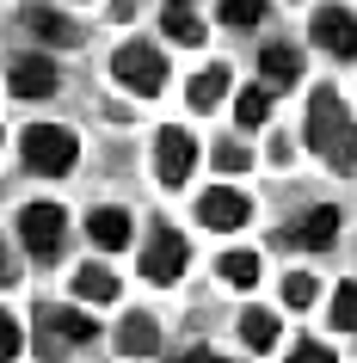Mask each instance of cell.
Instances as JSON below:
<instances>
[{
	"label": "cell",
	"mask_w": 357,
	"mask_h": 363,
	"mask_svg": "<svg viewBox=\"0 0 357 363\" xmlns=\"http://www.w3.org/2000/svg\"><path fill=\"white\" fill-rule=\"evenodd\" d=\"M259 62H265V86H296L302 80V56L290 50V43H271Z\"/></svg>",
	"instance_id": "cell-15"
},
{
	"label": "cell",
	"mask_w": 357,
	"mask_h": 363,
	"mask_svg": "<svg viewBox=\"0 0 357 363\" xmlns=\"http://www.w3.org/2000/svg\"><path fill=\"white\" fill-rule=\"evenodd\" d=\"M117 351H123V357H154V351H160V326H154L148 314H130V320L117 326Z\"/></svg>",
	"instance_id": "cell-12"
},
{
	"label": "cell",
	"mask_w": 357,
	"mask_h": 363,
	"mask_svg": "<svg viewBox=\"0 0 357 363\" xmlns=\"http://www.w3.org/2000/svg\"><path fill=\"white\" fill-rule=\"evenodd\" d=\"M0 284H19V265L6 259V247H0Z\"/></svg>",
	"instance_id": "cell-28"
},
{
	"label": "cell",
	"mask_w": 357,
	"mask_h": 363,
	"mask_svg": "<svg viewBox=\"0 0 357 363\" xmlns=\"http://www.w3.org/2000/svg\"><path fill=\"white\" fill-rule=\"evenodd\" d=\"M75 296H80V302H111V296H117V277L105 265H80L75 271Z\"/></svg>",
	"instance_id": "cell-16"
},
{
	"label": "cell",
	"mask_w": 357,
	"mask_h": 363,
	"mask_svg": "<svg viewBox=\"0 0 357 363\" xmlns=\"http://www.w3.org/2000/svg\"><path fill=\"white\" fill-rule=\"evenodd\" d=\"M326 320H333L339 333H357V284H339V289H333V308H326Z\"/></svg>",
	"instance_id": "cell-22"
},
{
	"label": "cell",
	"mask_w": 357,
	"mask_h": 363,
	"mask_svg": "<svg viewBox=\"0 0 357 363\" xmlns=\"http://www.w3.org/2000/svg\"><path fill=\"white\" fill-rule=\"evenodd\" d=\"M314 43L326 50V56L351 62L357 56V19L345 13V6H320V13H314Z\"/></svg>",
	"instance_id": "cell-7"
},
{
	"label": "cell",
	"mask_w": 357,
	"mask_h": 363,
	"mask_svg": "<svg viewBox=\"0 0 357 363\" xmlns=\"http://www.w3.org/2000/svg\"><path fill=\"white\" fill-rule=\"evenodd\" d=\"M222 19L246 31V25H259V19H265V0H222Z\"/></svg>",
	"instance_id": "cell-24"
},
{
	"label": "cell",
	"mask_w": 357,
	"mask_h": 363,
	"mask_svg": "<svg viewBox=\"0 0 357 363\" xmlns=\"http://www.w3.org/2000/svg\"><path fill=\"white\" fill-rule=\"evenodd\" d=\"M290 363H339L333 351H326V345H314V339H302L296 351H290Z\"/></svg>",
	"instance_id": "cell-27"
},
{
	"label": "cell",
	"mask_w": 357,
	"mask_h": 363,
	"mask_svg": "<svg viewBox=\"0 0 357 363\" xmlns=\"http://www.w3.org/2000/svg\"><path fill=\"white\" fill-rule=\"evenodd\" d=\"M25 25H31V31H38L43 43H80V31H75V25H68V19H56V13H43V6H38V13H31Z\"/></svg>",
	"instance_id": "cell-21"
},
{
	"label": "cell",
	"mask_w": 357,
	"mask_h": 363,
	"mask_svg": "<svg viewBox=\"0 0 357 363\" xmlns=\"http://www.w3.org/2000/svg\"><path fill=\"white\" fill-rule=\"evenodd\" d=\"M246 160H253V154H246L241 142H222V148H216V167H222V172H241Z\"/></svg>",
	"instance_id": "cell-26"
},
{
	"label": "cell",
	"mask_w": 357,
	"mask_h": 363,
	"mask_svg": "<svg viewBox=\"0 0 357 363\" xmlns=\"http://www.w3.org/2000/svg\"><path fill=\"white\" fill-rule=\"evenodd\" d=\"M197 216H204V228H241V222H246V216H253V203H246V197L241 191H204V210H197Z\"/></svg>",
	"instance_id": "cell-10"
},
{
	"label": "cell",
	"mask_w": 357,
	"mask_h": 363,
	"mask_svg": "<svg viewBox=\"0 0 357 363\" xmlns=\"http://www.w3.org/2000/svg\"><path fill=\"white\" fill-rule=\"evenodd\" d=\"M75 160H80V142L62 130V123H31V130H25V167H31V172L62 179Z\"/></svg>",
	"instance_id": "cell-2"
},
{
	"label": "cell",
	"mask_w": 357,
	"mask_h": 363,
	"mask_svg": "<svg viewBox=\"0 0 357 363\" xmlns=\"http://www.w3.org/2000/svg\"><path fill=\"white\" fill-rule=\"evenodd\" d=\"M314 296H320V284L308 271H290V277H283V308H308Z\"/></svg>",
	"instance_id": "cell-23"
},
{
	"label": "cell",
	"mask_w": 357,
	"mask_h": 363,
	"mask_svg": "<svg viewBox=\"0 0 357 363\" xmlns=\"http://www.w3.org/2000/svg\"><path fill=\"white\" fill-rule=\"evenodd\" d=\"M308 148H314L326 167H339V172L357 167V117L345 111V99H339L333 86H320L314 105H308Z\"/></svg>",
	"instance_id": "cell-1"
},
{
	"label": "cell",
	"mask_w": 357,
	"mask_h": 363,
	"mask_svg": "<svg viewBox=\"0 0 357 363\" xmlns=\"http://www.w3.org/2000/svg\"><path fill=\"white\" fill-rule=\"evenodd\" d=\"M62 228H68L62 203H25V210H19V240H25L31 252H38V259H56Z\"/></svg>",
	"instance_id": "cell-5"
},
{
	"label": "cell",
	"mask_w": 357,
	"mask_h": 363,
	"mask_svg": "<svg viewBox=\"0 0 357 363\" xmlns=\"http://www.w3.org/2000/svg\"><path fill=\"white\" fill-rule=\"evenodd\" d=\"M179 363H222V357H216V351H185Z\"/></svg>",
	"instance_id": "cell-29"
},
{
	"label": "cell",
	"mask_w": 357,
	"mask_h": 363,
	"mask_svg": "<svg viewBox=\"0 0 357 363\" xmlns=\"http://www.w3.org/2000/svg\"><path fill=\"white\" fill-rule=\"evenodd\" d=\"M0 363H19V320L0 314Z\"/></svg>",
	"instance_id": "cell-25"
},
{
	"label": "cell",
	"mask_w": 357,
	"mask_h": 363,
	"mask_svg": "<svg viewBox=\"0 0 357 363\" xmlns=\"http://www.w3.org/2000/svg\"><path fill=\"white\" fill-rule=\"evenodd\" d=\"M222 284H234V289H253L259 284V252H222Z\"/></svg>",
	"instance_id": "cell-19"
},
{
	"label": "cell",
	"mask_w": 357,
	"mask_h": 363,
	"mask_svg": "<svg viewBox=\"0 0 357 363\" xmlns=\"http://www.w3.org/2000/svg\"><path fill=\"white\" fill-rule=\"evenodd\" d=\"M154 160H160V185H185L191 167H197V142H191V130L167 123V130L154 135Z\"/></svg>",
	"instance_id": "cell-6"
},
{
	"label": "cell",
	"mask_w": 357,
	"mask_h": 363,
	"mask_svg": "<svg viewBox=\"0 0 357 363\" xmlns=\"http://www.w3.org/2000/svg\"><path fill=\"white\" fill-rule=\"evenodd\" d=\"M160 19H167V38H172V43H191V50L204 43V19L191 13V0H167V13H160Z\"/></svg>",
	"instance_id": "cell-14"
},
{
	"label": "cell",
	"mask_w": 357,
	"mask_h": 363,
	"mask_svg": "<svg viewBox=\"0 0 357 363\" xmlns=\"http://www.w3.org/2000/svg\"><path fill=\"white\" fill-rule=\"evenodd\" d=\"M111 74L123 80L130 93L148 99V93H160V86H167V62H160V50H154V43L130 38V43H123V50L111 56Z\"/></svg>",
	"instance_id": "cell-3"
},
{
	"label": "cell",
	"mask_w": 357,
	"mask_h": 363,
	"mask_svg": "<svg viewBox=\"0 0 357 363\" xmlns=\"http://www.w3.org/2000/svg\"><path fill=\"white\" fill-rule=\"evenodd\" d=\"M185 259H191L185 234H179V228H154V240L142 247V277H148V284H179Z\"/></svg>",
	"instance_id": "cell-4"
},
{
	"label": "cell",
	"mask_w": 357,
	"mask_h": 363,
	"mask_svg": "<svg viewBox=\"0 0 357 363\" xmlns=\"http://www.w3.org/2000/svg\"><path fill=\"white\" fill-rule=\"evenodd\" d=\"M43 333L62 345H93L99 339V320L93 314H80V308H43Z\"/></svg>",
	"instance_id": "cell-9"
},
{
	"label": "cell",
	"mask_w": 357,
	"mask_h": 363,
	"mask_svg": "<svg viewBox=\"0 0 357 363\" xmlns=\"http://www.w3.org/2000/svg\"><path fill=\"white\" fill-rule=\"evenodd\" d=\"M13 93H19V99H50V93H56V68H50L43 56L13 62Z\"/></svg>",
	"instance_id": "cell-11"
},
{
	"label": "cell",
	"mask_w": 357,
	"mask_h": 363,
	"mask_svg": "<svg viewBox=\"0 0 357 363\" xmlns=\"http://www.w3.org/2000/svg\"><path fill=\"white\" fill-rule=\"evenodd\" d=\"M339 240V210H308L302 222H283V247H302V252H326Z\"/></svg>",
	"instance_id": "cell-8"
},
{
	"label": "cell",
	"mask_w": 357,
	"mask_h": 363,
	"mask_svg": "<svg viewBox=\"0 0 357 363\" xmlns=\"http://www.w3.org/2000/svg\"><path fill=\"white\" fill-rule=\"evenodd\" d=\"M241 333H246L253 351H271V345H278V314H271V308H246V314H241Z\"/></svg>",
	"instance_id": "cell-18"
},
{
	"label": "cell",
	"mask_w": 357,
	"mask_h": 363,
	"mask_svg": "<svg viewBox=\"0 0 357 363\" xmlns=\"http://www.w3.org/2000/svg\"><path fill=\"white\" fill-rule=\"evenodd\" d=\"M87 234H93V247L123 252V247H130V216H123V210H93V216H87Z\"/></svg>",
	"instance_id": "cell-13"
},
{
	"label": "cell",
	"mask_w": 357,
	"mask_h": 363,
	"mask_svg": "<svg viewBox=\"0 0 357 363\" xmlns=\"http://www.w3.org/2000/svg\"><path fill=\"white\" fill-rule=\"evenodd\" d=\"M222 93H228V68L216 62V68H204V74L191 80V111H209V105H222Z\"/></svg>",
	"instance_id": "cell-17"
},
{
	"label": "cell",
	"mask_w": 357,
	"mask_h": 363,
	"mask_svg": "<svg viewBox=\"0 0 357 363\" xmlns=\"http://www.w3.org/2000/svg\"><path fill=\"white\" fill-rule=\"evenodd\" d=\"M234 117H241L246 130H259L265 117H271V86H246V93H241V105H234Z\"/></svg>",
	"instance_id": "cell-20"
}]
</instances>
